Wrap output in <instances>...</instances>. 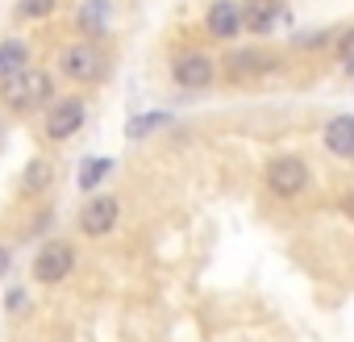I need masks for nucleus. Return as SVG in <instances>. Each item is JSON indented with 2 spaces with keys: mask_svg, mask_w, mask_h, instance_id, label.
Segmentation results:
<instances>
[{
  "mask_svg": "<svg viewBox=\"0 0 354 342\" xmlns=\"http://www.w3.org/2000/svg\"><path fill=\"white\" fill-rule=\"evenodd\" d=\"M55 100V80L42 67H26L9 80H0V109L9 117H30Z\"/></svg>",
  "mask_w": 354,
  "mask_h": 342,
  "instance_id": "nucleus-1",
  "label": "nucleus"
},
{
  "mask_svg": "<svg viewBox=\"0 0 354 342\" xmlns=\"http://www.w3.org/2000/svg\"><path fill=\"white\" fill-rule=\"evenodd\" d=\"M75 263H80V251H75L71 238H42L34 259H30V280L38 288H59V284L71 280Z\"/></svg>",
  "mask_w": 354,
  "mask_h": 342,
  "instance_id": "nucleus-2",
  "label": "nucleus"
},
{
  "mask_svg": "<svg viewBox=\"0 0 354 342\" xmlns=\"http://www.w3.org/2000/svg\"><path fill=\"white\" fill-rule=\"evenodd\" d=\"M104 71H109V55L92 38H75V42H67L59 51V75L71 80V84H80V88L84 84H100Z\"/></svg>",
  "mask_w": 354,
  "mask_h": 342,
  "instance_id": "nucleus-3",
  "label": "nucleus"
},
{
  "mask_svg": "<svg viewBox=\"0 0 354 342\" xmlns=\"http://www.w3.org/2000/svg\"><path fill=\"white\" fill-rule=\"evenodd\" d=\"M88 121V100L84 96H55L46 105V117H42V138L46 142H71Z\"/></svg>",
  "mask_w": 354,
  "mask_h": 342,
  "instance_id": "nucleus-4",
  "label": "nucleus"
},
{
  "mask_svg": "<svg viewBox=\"0 0 354 342\" xmlns=\"http://www.w3.org/2000/svg\"><path fill=\"white\" fill-rule=\"evenodd\" d=\"M263 184H267V192H271V197L292 201V197H300V192L308 188V163H304V159H296V154H279V159H271V163H267Z\"/></svg>",
  "mask_w": 354,
  "mask_h": 342,
  "instance_id": "nucleus-5",
  "label": "nucleus"
},
{
  "mask_svg": "<svg viewBox=\"0 0 354 342\" xmlns=\"http://www.w3.org/2000/svg\"><path fill=\"white\" fill-rule=\"evenodd\" d=\"M117 222H121V201L113 192H92L75 217V230L84 238H109L117 230Z\"/></svg>",
  "mask_w": 354,
  "mask_h": 342,
  "instance_id": "nucleus-6",
  "label": "nucleus"
},
{
  "mask_svg": "<svg viewBox=\"0 0 354 342\" xmlns=\"http://www.w3.org/2000/svg\"><path fill=\"white\" fill-rule=\"evenodd\" d=\"M171 80L184 92H201V88H209L217 80V63L205 51H184V55L171 59Z\"/></svg>",
  "mask_w": 354,
  "mask_h": 342,
  "instance_id": "nucleus-7",
  "label": "nucleus"
},
{
  "mask_svg": "<svg viewBox=\"0 0 354 342\" xmlns=\"http://www.w3.org/2000/svg\"><path fill=\"white\" fill-rule=\"evenodd\" d=\"M55 176H59V167H55V159H46V154H34L26 167H21V176H17V201H42L50 188H55Z\"/></svg>",
  "mask_w": 354,
  "mask_h": 342,
  "instance_id": "nucleus-8",
  "label": "nucleus"
},
{
  "mask_svg": "<svg viewBox=\"0 0 354 342\" xmlns=\"http://www.w3.org/2000/svg\"><path fill=\"white\" fill-rule=\"evenodd\" d=\"M267 71H275V55L259 51V46H238L225 55V75L246 84V80H263Z\"/></svg>",
  "mask_w": 354,
  "mask_h": 342,
  "instance_id": "nucleus-9",
  "label": "nucleus"
},
{
  "mask_svg": "<svg viewBox=\"0 0 354 342\" xmlns=\"http://www.w3.org/2000/svg\"><path fill=\"white\" fill-rule=\"evenodd\" d=\"M205 30L217 42H234L242 34V0H213L205 13Z\"/></svg>",
  "mask_w": 354,
  "mask_h": 342,
  "instance_id": "nucleus-10",
  "label": "nucleus"
},
{
  "mask_svg": "<svg viewBox=\"0 0 354 342\" xmlns=\"http://www.w3.org/2000/svg\"><path fill=\"white\" fill-rule=\"evenodd\" d=\"M283 13H288L283 0H242V30H250V34H271Z\"/></svg>",
  "mask_w": 354,
  "mask_h": 342,
  "instance_id": "nucleus-11",
  "label": "nucleus"
},
{
  "mask_svg": "<svg viewBox=\"0 0 354 342\" xmlns=\"http://www.w3.org/2000/svg\"><path fill=\"white\" fill-rule=\"evenodd\" d=\"M113 9H109V0H80V9H75V30H80V38H92V42H100L104 34H109V17Z\"/></svg>",
  "mask_w": 354,
  "mask_h": 342,
  "instance_id": "nucleus-12",
  "label": "nucleus"
},
{
  "mask_svg": "<svg viewBox=\"0 0 354 342\" xmlns=\"http://www.w3.org/2000/svg\"><path fill=\"white\" fill-rule=\"evenodd\" d=\"M325 150L337 159H354V117H333L325 125Z\"/></svg>",
  "mask_w": 354,
  "mask_h": 342,
  "instance_id": "nucleus-13",
  "label": "nucleus"
},
{
  "mask_svg": "<svg viewBox=\"0 0 354 342\" xmlns=\"http://www.w3.org/2000/svg\"><path fill=\"white\" fill-rule=\"evenodd\" d=\"M30 67V42L26 38H5L0 42V80H9Z\"/></svg>",
  "mask_w": 354,
  "mask_h": 342,
  "instance_id": "nucleus-14",
  "label": "nucleus"
},
{
  "mask_svg": "<svg viewBox=\"0 0 354 342\" xmlns=\"http://www.w3.org/2000/svg\"><path fill=\"white\" fill-rule=\"evenodd\" d=\"M113 167H117V163H113L109 154H92V159H84V163H80V180H75L80 192H96V188L113 176Z\"/></svg>",
  "mask_w": 354,
  "mask_h": 342,
  "instance_id": "nucleus-15",
  "label": "nucleus"
},
{
  "mask_svg": "<svg viewBox=\"0 0 354 342\" xmlns=\"http://www.w3.org/2000/svg\"><path fill=\"white\" fill-rule=\"evenodd\" d=\"M55 5H59V0H17V5H13V21H42V17L55 13Z\"/></svg>",
  "mask_w": 354,
  "mask_h": 342,
  "instance_id": "nucleus-16",
  "label": "nucleus"
},
{
  "mask_svg": "<svg viewBox=\"0 0 354 342\" xmlns=\"http://www.w3.org/2000/svg\"><path fill=\"white\" fill-rule=\"evenodd\" d=\"M167 121H171L167 113H146V117H133L125 134H129V138H146L150 129H158V125H167Z\"/></svg>",
  "mask_w": 354,
  "mask_h": 342,
  "instance_id": "nucleus-17",
  "label": "nucleus"
},
{
  "mask_svg": "<svg viewBox=\"0 0 354 342\" xmlns=\"http://www.w3.org/2000/svg\"><path fill=\"white\" fill-rule=\"evenodd\" d=\"M333 55L342 59V67H354V26L333 38Z\"/></svg>",
  "mask_w": 354,
  "mask_h": 342,
  "instance_id": "nucleus-18",
  "label": "nucleus"
},
{
  "mask_svg": "<svg viewBox=\"0 0 354 342\" xmlns=\"http://www.w3.org/2000/svg\"><path fill=\"white\" fill-rule=\"evenodd\" d=\"M9 271H13V246L0 242V280H9Z\"/></svg>",
  "mask_w": 354,
  "mask_h": 342,
  "instance_id": "nucleus-19",
  "label": "nucleus"
},
{
  "mask_svg": "<svg viewBox=\"0 0 354 342\" xmlns=\"http://www.w3.org/2000/svg\"><path fill=\"white\" fill-rule=\"evenodd\" d=\"M342 213H346V217L354 222V192H350V197H342Z\"/></svg>",
  "mask_w": 354,
  "mask_h": 342,
  "instance_id": "nucleus-20",
  "label": "nucleus"
}]
</instances>
